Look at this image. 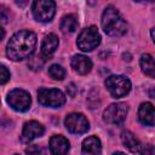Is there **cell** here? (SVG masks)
<instances>
[{
    "label": "cell",
    "instance_id": "6da1fadb",
    "mask_svg": "<svg viewBox=\"0 0 155 155\" xmlns=\"http://www.w3.org/2000/svg\"><path fill=\"white\" fill-rule=\"evenodd\" d=\"M36 46V35L30 30L13 34L7 44L6 54L11 61H22L30 57Z\"/></svg>",
    "mask_w": 155,
    "mask_h": 155
},
{
    "label": "cell",
    "instance_id": "7a4b0ae2",
    "mask_svg": "<svg viewBox=\"0 0 155 155\" xmlns=\"http://www.w3.org/2000/svg\"><path fill=\"white\" fill-rule=\"evenodd\" d=\"M102 28L110 36H121L127 30V24L114 6H107L102 15Z\"/></svg>",
    "mask_w": 155,
    "mask_h": 155
},
{
    "label": "cell",
    "instance_id": "3957f363",
    "mask_svg": "<svg viewBox=\"0 0 155 155\" xmlns=\"http://www.w3.org/2000/svg\"><path fill=\"white\" fill-rule=\"evenodd\" d=\"M105 87L114 98H121L131 91V81L124 75H111L107 78Z\"/></svg>",
    "mask_w": 155,
    "mask_h": 155
},
{
    "label": "cell",
    "instance_id": "277c9868",
    "mask_svg": "<svg viewBox=\"0 0 155 155\" xmlns=\"http://www.w3.org/2000/svg\"><path fill=\"white\" fill-rule=\"evenodd\" d=\"M99 42H101V35L98 33V29L94 25L85 28L80 33V35L78 36V40H76L78 47L84 52L92 51L93 48H96L99 45Z\"/></svg>",
    "mask_w": 155,
    "mask_h": 155
},
{
    "label": "cell",
    "instance_id": "5b68a950",
    "mask_svg": "<svg viewBox=\"0 0 155 155\" xmlns=\"http://www.w3.org/2000/svg\"><path fill=\"white\" fill-rule=\"evenodd\" d=\"M38 101L45 107L59 108L65 103V97L57 88H40L38 91Z\"/></svg>",
    "mask_w": 155,
    "mask_h": 155
},
{
    "label": "cell",
    "instance_id": "8992f818",
    "mask_svg": "<svg viewBox=\"0 0 155 155\" xmlns=\"http://www.w3.org/2000/svg\"><path fill=\"white\" fill-rule=\"evenodd\" d=\"M33 16L39 22H50L56 12V4L52 0H36L31 6Z\"/></svg>",
    "mask_w": 155,
    "mask_h": 155
},
{
    "label": "cell",
    "instance_id": "52a82bcc",
    "mask_svg": "<svg viewBox=\"0 0 155 155\" xmlns=\"http://www.w3.org/2000/svg\"><path fill=\"white\" fill-rule=\"evenodd\" d=\"M7 103L12 109L17 111H27L30 108L31 98H30V94L24 90L16 88L7 94Z\"/></svg>",
    "mask_w": 155,
    "mask_h": 155
},
{
    "label": "cell",
    "instance_id": "ba28073f",
    "mask_svg": "<svg viewBox=\"0 0 155 155\" xmlns=\"http://www.w3.org/2000/svg\"><path fill=\"white\" fill-rule=\"evenodd\" d=\"M64 125L70 133H75V134L85 133L90 128V124L87 119L80 113H71L67 115L64 120Z\"/></svg>",
    "mask_w": 155,
    "mask_h": 155
},
{
    "label": "cell",
    "instance_id": "9c48e42d",
    "mask_svg": "<svg viewBox=\"0 0 155 155\" xmlns=\"http://www.w3.org/2000/svg\"><path fill=\"white\" fill-rule=\"evenodd\" d=\"M127 105L125 103H114L107 107L103 113V119L108 124H121L127 115Z\"/></svg>",
    "mask_w": 155,
    "mask_h": 155
},
{
    "label": "cell",
    "instance_id": "30bf717a",
    "mask_svg": "<svg viewBox=\"0 0 155 155\" xmlns=\"http://www.w3.org/2000/svg\"><path fill=\"white\" fill-rule=\"evenodd\" d=\"M138 119L145 126H155V107L149 103H142L138 109Z\"/></svg>",
    "mask_w": 155,
    "mask_h": 155
},
{
    "label": "cell",
    "instance_id": "8fae6325",
    "mask_svg": "<svg viewBox=\"0 0 155 155\" xmlns=\"http://www.w3.org/2000/svg\"><path fill=\"white\" fill-rule=\"evenodd\" d=\"M44 133V126L39 124L38 121H29L24 125L22 131V140L23 142H30Z\"/></svg>",
    "mask_w": 155,
    "mask_h": 155
},
{
    "label": "cell",
    "instance_id": "7c38bea8",
    "mask_svg": "<svg viewBox=\"0 0 155 155\" xmlns=\"http://www.w3.org/2000/svg\"><path fill=\"white\" fill-rule=\"evenodd\" d=\"M48 145H50V151L52 153V155H65L69 150L68 139L59 134L52 136Z\"/></svg>",
    "mask_w": 155,
    "mask_h": 155
},
{
    "label": "cell",
    "instance_id": "4fadbf2b",
    "mask_svg": "<svg viewBox=\"0 0 155 155\" xmlns=\"http://www.w3.org/2000/svg\"><path fill=\"white\" fill-rule=\"evenodd\" d=\"M82 155H102V144L98 137L90 136L84 139L81 145Z\"/></svg>",
    "mask_w": 155,
    "mask_h": 155
},
{
    "label": "cell",
    "instance_id": "5bb4252c",
    "mask_svg": "<svg viewBox=\"0 0 155 155\" xmlns=\"http://www.w3.org/2000/svg\"><path fill=\"white\" fill-rule=\"evenodd\" d=\"M71 67L78 74L86 75L92 69V62L88 57L84 54H75L71 58Z\"/></svg>",
    "mask_w": 155,
    "mask_h": 155
},
{
    "label": "cell",
    "instance_id": "9a60e30c",
    "mask_svg": "<svg viewBox=\"0 0 155 155\" xmlns=\"http://www.w3.org/2000/svg\"><path fill=\"white\" fill-rule=\"evenodd\" d=\"M58 44H59V41H58L57 35H54V34L46 35L44 41H42V45H41V54H42V57L50 58L54 53V51L57 50Z\"/></svg>",
    "mask_w": 155,
    "mask_h": 155
},
{
    "label": "cell",
    "instance_id": "2e32d148",
    "mask_svg": "<svg viewBox=\"0 0 155 155\" xmlns=\"http://www.w3.org/2000/svg\"><path fill=\"white\" fill-rule=\"evenodd\" d=\"M121 140H122V144L131 151V153H137L139 154L140 151V148H142V144L139 143L138 138L130 131H124L121 133Z\"/></svg>",
    "mask_w": 155,
    "mask_h": 155
},
{
    "label": "cell",
    "instance_id": "e0dca14e",
    "mask_svg": "<svg viewBox=\"0 0 155 155\" xmlns=\"http://www.w3.org/2000/svg\"><path fill=\"white\" fill-rule=\"evenodd\" d=\"M140 68L142 71L148 75L149 78L155 79V59L153 58L151 54L144 53L140 57Z\"/></svg>",
    "mask_w": 155,
    "mask_h": 155
},
{
    "label": "cell",
    "instance_id": "ac0fdd59",
    "mask_svg": "<svg viewBox=\"0 0 155 155\" xmlns=\"http://www.w3.org/2000/svg\"><path fill=\"white\" fill-rule=\"evenodd\" d=\"M78 18L74 15H67L62 18L61 21V30L65 34L68 33H74L78 29Z\"/></svg>",
    "mask_w": 155,
    "mask_h": 155
},
{
    "label": "cell",
    "instance_id": "d6986e66",
    "mask_svg": "<svg viewBox=\"0 0 155 155\" xmlns=\"http://www.w3.org/2000/svg\"><path fill=\"white\" fill-rule=\"evenodd\" d=\"M48 75L53 79V80H63L65 78V70L63 67L58 65V64H52L48 68Z\"/></svg>",
    "mask_w": 155,
    "mask_h": 155
},
{
    "label": "cell",
    "instance_id": "ffe728a7",
    "mask_svg": "<svg viewBox=\"0 0 155 155\" xmlns=\"http://www.w3.org/2000/svg\"><path fill=\"white\" fill-rule=\"evenodd\" d=\"M139 154H140V155H155V148H154L151 144L142 145Z\"/></svg>",
    "mask_w": 155,
    "mask_h": 155
},
{
    "label": "cell",
    "instance_id": "44dd1931",
    "mask_svg": "<svg viewBox=\"0 0 155 155\" xmlns=\"http://www.w3.org/2000/svg\"><path fill=\"white\" fill-rule=\"evenodd\" d=\"M0 71H1V76H0V84L4 85L6 84V81L10 79V71L7 70V68L5 65H1L0 67Z\"/></svg>",
    "mask_w": 155,
    "mask_h": 155
},
{
    "label": "cell",
    "instance_id": "7402d4cb",
    "mask_svg": "<svg viewBox=\"0 0 155 155\" xmlns=\"http://www.w3.org/2000/svg\"><path fill=\"white\" fill-rule=\"evenodd\" d=\"M25 153L28 155H41V148L39 145H36V144H33V145L27 147Z\"/></svg>",
    "mask_w": 155,
    "mask_h": 155
},
{
    "label": "cell",
    "instance_id": "603a6c76",
    "mask_svg": "<svg viewBox=\"0 0 155 155\" xmlns=\"http://www.w3.org/2000/svg\"><path fill=\"white\" fill-rule=\"evenodd\" d=\"M67 92H68V94H69L70 97H75V94H76V92H78V87L75 86L74 82H70V84L67 86Z\"/></svg>",
    "mask_w": 155,
    "mask_h": 155
},
{
    "label": "cell",
    "instance_id": "cb8c5ba5",
    "mask_svg": "<svg viewBox=\"0 0 155 155\" xmlns=\"http://www.w3.org/2000/svg\"><path fill=\"white\" fill-rule=\"evenodd\" d=\"M150 34H151V38H153V41L155 42V28H153V29H151V31H150Z\"/></svg>",
    "mask_w": 155,
    "mask_h": 155
},
{
    "label": "cell",
    "instance_id": "d4e9b609",
    "mask_svg": "<svg viewBox=\"0 0 155 155\" xmlns=\"http://www.w3.org/2000/svg\"><path fill=\"white\" fill-rule=\"evenodd\" d=\"M150 97L155 99V90H151V91H150Z\"/></svg>",
    "mask_w": 155,
    "mask_h": 155
},
{
    "label": "cell",
    "instance_id": "484cf974",
    "mask_svg": "<svg viewBox=\"0 0 155 155\" xmlns=\"http://www.w3.org/2000/svg\"><path fill=\"white\" fill-rule=\"evenodd\" d=\"M1 29V39H4V36H5V31H4V28H0Z\"/></svg>",
    "mask_w": 155,
    "mask_h": 155
},
{
    "label": "cell",
    "instance_id": "4316f807",
    "mask_svg": "<svg viewBox=\"0 0 155 155\" xmlns=\"http://www.w3.org/2000/svg\"><path fill=\"white\" fill-rule=\"evenodd\" d=\"M113 155H126V154H124V153H121V151H117V153H114Z\"/></svg>",
    "mask_w": 155,
    "mask_h": 155
}]
</instances>
